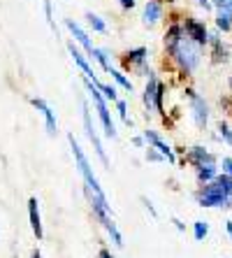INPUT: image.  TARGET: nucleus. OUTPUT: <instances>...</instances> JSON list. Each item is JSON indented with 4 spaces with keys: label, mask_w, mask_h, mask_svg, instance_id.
Returning a JSON list of instances; mask_svg holds the SVG:
<instances>
[{
    "label": "nucleus",
    "mask_w": 232,
    "mask_h": 258,
    "mask_svg": "<svg viewBox=\"0 0 232 258\" xmlns=\"http://www.w3.org/2000/svg\"><path fill=\"white\" fill-rule=\"evenodd\" d=\"M132 5H135V0H121V7H125V10H130Z\"/></svg>",
    "instance_id": "obj_31"
},
{
    "label": "nucleus",
    "mask_w": 232,
    "mask_h": 258,
    "mask_svg": "<svg viewBox=\"0 0 232 258\" xmlns=\"http://www.w3.org/2000/svg\"><path fill=\"white\" fill-rule=\"evenodd\" d=\"M209 233V226L204 221H195V240H204V235Z\"/></svg>",
    "instance_id": "obj_23"
},
{
    "label": "nucleus",
    "mask_w": 232,
    "mask_h": 258,
    "mask_svg": "<svg viewBox=\"0 0 232 258\" xmlns=\"http://www.w3.org/2000/svg\"><path fill=\"white\" fill-rule=\"evenodd\" d=\"M216 24H218V28L230 30V24H232V12H225V10H220V12H218V19H216Z\"/></svg>",
    "instance_id": "obj_21"
},
{
    "label": "nucleus",
    "mask_w": 232,
    "mask_h": 258,
    "mask_svg": "<svg viewBox=\"0 0 232 258\" xmlns=\"http://www.w3.org/2000/svg\"><path fill=\"white\" fill-rule=\"evenodd\" d=\"M200 5H202L204 10H209V0H200Z\"/></svg>",
    "instance_id": "obj_33"
},
{
    "label": "nucleus",
    "mask_w": 232,
    "mask_h": 258,
    "mask_svg": "<svg viewBox=\"0 0 232 258\" xmlns=\"http://www.w3.org/2000/svg\"><path fill=\"white\" fill-rule=\"evenodd\" d=\"M70 147H72V154H74V161H77V168H79V172H82L84 181H86V193H89V200H96V203H100V205H107V207H109L107 198H105V193H102L100 181H98V177H96V174H93V170H91V163H89V158L84 156L82 147H79V144H77V140L72 138V135H70Z\"/></svg>",
    "instance_id": "obj_1"
},
{
    "label": "nucleus",
    "mask_w": 232,
    "mask_h": 258,
    "mask_svg": "<svg viewBox=\"0 0 232 258\" xmlns=\"http://www.w3.org/2000/svg\"><path fill=\"white\" fill-rule=\"evenodd\" d=\"M186 35L191 37L193 42L200 44V47H202V44L209 40L204 24H200V21H195V19H186Z\"/></svg>",
    "instance_id": "obj_7"
},
{
    "label": "nucleus",
    "mask_w": 232,
    "mask_h": 258,
    "mask_svg": "<svg viewBox=\"0 0 232 258\" xmlns=\"http://www.w3.org/2000/svg\"><path fill=\"white\" fill-rule=\"evenodd\" d=\"M167 3H172V0H167Z\"/></svg>",
    "instance_id": "obj_37"
},
{
    "label": "nucleus",
    "mask_w": 232,
    "mask_h": 258,
    "mask_svg": "<svg viewBox=\"0 0 232 258\" xmlns=\"http://www.w3.org/2000/svg\"><path fill=\"white\" fill-rule=\"evenodd\" d=\"M214 3H216V5L220 7V5H223V3H225V0H214Z\"/></svg>",
    "instance_id": "obj_35"
},
{
    "label": "nucleus",
    "mask_w": 232,
    "mask_h": 258,
    "mask_svg": "<svg viewBox=\"0 0 232 258\" xmlns=\"http://www.w3.org/2000/svg\"><path fill=\"white\" fill-rule=\"evenodd\" d=\"M86 89H89L91 98L96 102L98 114H100V121H102V128H105V135H107V138H116V128H114V121H112V116H109V109H107L105 98H102V93H100V86L86 77Z\"/></svg>",
    "instance_id": "obj_3"
},
{
    "label": "nucleus",
    "mask_w": 232,
    "mask_h": 258,
    "mask_svg": "<svg viewBox=\"0 0 232 258\" xmlns=\"http://www.w3.org/2000/svg\"><path fill=\"white\" fill-rule=\"evenodd\" d=\"M128 56H130V58H125V63H128V66H144V56H146V49H144V47L132 49V51H128Z\"/></svg>",
    "instance_id": "obj_16"
},
{
    "label": "nucleus",
    "mask_w": 232,
    "mask_h": 258,
    "mask_svg": "<svg viewBox=\"0 0 232 258\" xmlns=\"http://www.w3.org/2000/svg\"><path fill=\"white\" fill-rule=\"evenodd\" d=\"M65 26H67V28H70V33H72V35L77 37V42H79V44H84V49H86L89 54H93V49H96V47L91 44L89 35H86V33H84V30H82V26H79V24H74L72 19H67V21H65Z\"/></svg>",
    "instance_id": "obj_12"
},
{
    "label": "nucleus",
    "mask_w": 232,
    "mask_h": 258,
    "mask_svg": "<svg viewBox=\"0 0 232 258\" xmlns=\"http://www.w3.org/2000/svg\"><path fill=\"white\" fill-rule=\"evenodd\" d=\"M163 93H165V89L149 72V84H146V91H144V105L149 109H156V112H163Z\"/></svg>",
    "instance_id": "obj_5"
},
{
    "label": "nucleus",
    "mask_w": 232,
    "mask_h": 258,
    "mask_svg": "<svg viewBox=\"0 0 232 258\" xmlns=\"http://www.w3.org/2000/svg\"><path fill=\"white\" fill-rule=\"evenodd\" d=\"M197 47L200 44L197 42H193L191 37L186 35V37H181L177 44H174V56H177V60L181 63V68H184L186 72H193L195 70V66H197V60H200V51H197Z\"/></svg>",
    "instance_id": "obj_2"
},
{
    "label": "nucleus",
    "mask_w": 232,
    "mask_h": 258,
    "mask_svg": "<svg viewBox=\"0 0 232 258\" xmlns=\"http://www.w3.org/2000/svg\"><path fill=\"white\" fill-rule=\"evenodd\" d=\"M33 258H42V253H40V251H35V253H33Z\"/></svg>",
    "instance_id": "obj_36"
},
{
    "label": "nucleus",
    "mask_w": 232,
    "mask_h": 258,
    "mask_svg": "<svg viewBox=\"0 0 232 258\" xmlns=\"http://www.w3.org/2000/svg\"><path fill=\"white\" fill-rule=\"evenodd\" d=\"M109 75H112L114 79H116V82H119L121 86H123V89H128V91H132V84H130V79H125L123 75H121V72H116V70H112L109 72Z\"/></svg>",
    "instance_id": "obj_24"
},
{
    "label": "nucleus",
    "mask_w": 232,
    "mask_h": 258,
    "mask_svg": "<svg viewBox=\"0 0 232 258\" xmlns=\"http://www.w3.org/2000/svg\"><path fill=\"white\" fill-rule=\"evenodd\" d=\"M220 10H225V12H232V0H225V3L220 5Z\"/></svg>",
    "instance_id": "obj_30"
},
{
    "label": "nucleus",
    "mask_w": 232,
    "mask_h": 258,
    "mask_svg": "<svg viewBox=\"0 0 232 258\" xmlns=\"http://www.w3.org/2000/svg\"><path fill=\"white\" fill-rule=\"evenodd\" d=\"M216 181L223 186V191H225L227 196H232V174H220V177H216Z\"/></svg>",
    "instance_id": "obj_22"
},
{
    "label": "nucleus",
    "mask_w": 232,
    "mask_h": 258,
    "mask_svg": "<svg viewBox=\"0 0 232 258\" xmlns=\"http://www.w3.org/2000/svg\"><path fill=\"white\" fill-rule=\"evenodd\" d=\"M227 233L232 235V221H227Z\"/></svg>",
    "instance_id": "obj_34"
},
{
    "label": "nucleus",
    "mask_w": 232,
    "mask_h": 258,
    "mask_svg": "<svg viewBox=\"0 0 232 258\" xmlns=\"http://www.w3.org/2000/svg\"><path fill=\"white\" fill-rule=\"evenodd\" d=\"M218 131H220V138L225 140L227 144H232V131H230V128H227L225 123H220V126H218Z\"/></svg>",
    "instance_id": "obj_26"
},
{
    "label": "nucleus",
    "mask_w": 232,
    "mask_h": 258,
    "mask_svg": "<svg viewBox=\"0 0 232 258\" xmlns=\"http://www.w3.org/2000/svg\"><path fill=\"white\" fill-rule=\"evenodd\" d=\"M98 258H114V256L107 251V249H100V253H98Z\"/></svg>",
    "instance_id": "obj_32"
},
{
    "label": "nucleus",
    "mask_w": 232,
    "mask_h": 258,
    "mask_svg": "<svg viewBox=\"0 0 232 258\" xmlns=\"http://www.w3.org/2000/svg\"><path fill=\"white\" fill-rule=\"evenodd\" d=\"M67 49H70V56H72V58H74V63H77V66L82 68V72H84V75H86V77H89V79H93V82H96V72L91 70L89 60H86V58H84V56H82V51H79V49H74V44H70V47H67Z\"/></svg>",
    "instance_id": "obj_13"
},
{
    "label": "nucleus",
    "mask_w": 232,
    "mask_h": 258,
    "mask_svg": "<svg viewBox=\"0 0 232 258\" xmlns=\"http://www.w3.org/2000/svg\"><path fill=\"white\" fill-rule=\"evenodd\" d=\"M144 138H146V142H149V144H153L156 149L161 151V154H163V156H165L170 163H174V161H177V158H174V151L170 149V147H167L165 142H163V140H161V135H158V133H153V131H146V133H144Z\"/></svg>",
    "instance_id": "obj_10"
},
{
    "label": "nucleus",
    "mask_w": 232,
    "mask_h": 258,
    "mask_svg": "<svg viewBox=\"0 0 232 258\" xmlns=\"http://www.w3.org/2000/svg\"><path fill=\"white\" fill-rule=\"evenodd\" d=\"M191 158L193 163H195L197 168H200V165H204V163H209V165H214V156H211V154H207V151L202 149V147H193V151H191Z\"/></svg>",
    "instance_id": "obj_15"
},
{
    "label": "nucleus",
    "mask_w": 232,
    "mask_h": 258,
    "mask_svg": "<svg viewBox=\"0 0 232 258\" xmlns=\"http://www.w3.org/2000/svg\"><path fill=\"white\" fill-rule=\"evenodd\" d=\"M86 19H89V26L93 30H98V33H105L107 30V26H105V21H102L98 14H93V12H86Z\"/></svg>",
    "instance_id": "obj_17"
},
{
    "label": "nucleus",
    "mask_w": 232,
    "mask_h": 258,
    "mask_svg": "<svg viewBox=\"0 0 232 258\" xmlns=\"http://www.w3.org/2000/svg\"><path fill=\"white\" fill-rule=\"evenodd\" d=\"M28 214H30V228L35 233L37 240H42V219H40V207H37V198L28 200Z\"/></svg>",
    "instance_id": "obj_11"
},
{
    "label": "nucleus",
    "mask_w": 232,
    "mask_h": 258,
    "mask_svg": "<svg viewBox=\"0 0 232 258\" xmlns=\"http://www.w3.org/2000/svg\"><path fill=\"white\" fill-rule=\"evenodd\" d=\"M33 107H37L44 114V121H47V133L49 135H56V116H54V109L49 107L47 102L42 100V98H33Z\"/></svg>",
    "instance_id": "obj_8"
},
{
    "label": "nucleus",
    "mask_w": 232,
    "mask_h": 258,
    "mask_svg": "<svg viewBox=\"0 0 232 258\" xmlns=\"http://www.w3.org/2000/svg\"><path fill=\"white\" fill-rule=\"evenodd\" d=\"M197 177H200V179L202 181H209V179H214L216 177V168L214 165H200V168H197Z\"/></svg>",
    "instance_id": "obj_19"
},
{
    "label": "nucleus",
    "mask_w": 232,
    "mask_h": 258,
    "mask_svg": "<svg viewBox=\"0 0 232 258\" xmlns=\"http://www.w3.org/2000/svg\"><path fill=\"white\" fill-rule=\"evenodd\" d=\"M188 96H191V102H193V116H195V123L197 126H204L207 123V119H209V114H207V102L202 100V98H197L193 91H186Z\"/></svg>",
    "instance_id": "obj_9"
},
{
    "label": "nucleus",
    "mask_w": 232,
    "mask_h": 258,
    "mask_svg": "<svg viewBox=\"0 0 232 258\" xmlns=\"http://www.w3.org/2000/svg\"><path fill=\"white\" fill-rule=\"evenodd\" d=\"M93 58L98 60V63H100L102 66V70L105 72H112V66H109V60H107V51H105V49H93Z\"/></svg>",
    "instance_id": "obj_18"
},
{
    "label": "nucleus",
    "mask_w": 232,
    "mask_h": 258,
    "mask_svg": "<svg viewBox=\"0 0 232 258\" xmlns=\"http://www.w3.org/2000/svg\"><path fill=\"white\" fill-rule=\"evenodd\" d=\"M84 128H86V135H89L91 144H93V149H96L98 158L102 161V165H109V158H107V154H105V147H102L100 138H98L96 128H93V123H91V112H89V107H86V105H84Z\"/></svg>",
    "instance_id": "obj_6"
},
{
    "label": "nucleus",
    "mask_w": 232,
    "mask_h": 258,
    "mask_svg": "<svg viewBox=\"0 0 232 258\" xmlns=\"http://www.w3.org/2000/svg\"><path fill=\"white\" fill-rule=\"evenodd\" d=\"M116 107H119L121 119H123L125 123H130V121H128V112H125V102H123V100H119V102H116Z\"/></svg>",
    "instance_id": "obj_27"
},
{
    "label": "nucleus",
    "mask_w": 232,
    "mask_h": 258,
    "mask_svg": "<svg viewBox=\"0 0 232 258\" xmlns=\"http://www.w3.org/2000/svg\"><path fill=\"white\" fill-rule=\"evenodd\" d=\"M158 19H161V5H158V0H149L144 7V24L153 26L158 24Z\"/></svg>",
    "instance_id": "obj_14"
},
{
    "label": "nucleus",
    "mask_w": 232,
    "mask_h": 258,
    "mask_svg": "<svg viewBox=\"0 0 232 258\" xmlns=\"http://www.w3.org/2000/svg\"><path fill=\"white\" fill-rule=\"evenodd\" d=\"M179 35H181V28H179V26H172V28H170V33L165 35V44H167V47L174 49V44H177L179 40H181Z\"/></svg>",
    "instance_id": "obj_20"
},
{
    "label": "nucleus",
    "mask_w": 232,
    "mask_h": 258,
    "mask_svg": "<svg viewBox=\"0 0 232 258\" xmlns=\"http://www.w3.org/2000/svg\"><path fill=\"white\" fill-rule=\"evenodd\" d=\"M44 14H47L49 26H54V19H51V3H49V0H44Z\"/></svg>",
    "instance_id": "obj_28"
},
{
    "label": "nucleus",
    "mask_w": 232,
    "mask_h": 258,
    "mask_svg": "<svg viewBox=\"0 0 232 258\" xmlns=\"http://www.w3.org/2000/svg\"><path fill=\"white\" fill-rule=\"evenodd\" d=\"M98 86H100V91L109 98V100H116V89H114V86H107V84H98Z\"/></svg>",
    "instance_id": "obj_25"
},
{
    "label": "nucleus",
    "mask_w": 232,
    "mask_h": 258,
    "mask_svg": "<svg viewBox=\"0 0 232 258\" xmlns=\"http://www.w3.org/2000/svg\"><path fill=\"white\" fill-rule=\"evenodd\" d=\"M227 196L225 191H223V186H220L218 181H211V184H204V191L202 196H200V205L202 207H218V205H227Z\"/></svg>",
    "instance_id": "obj_4"
},
{
    "label": "nucleus",
    "mask_w": 232,
    "mask_h": 258,
    "mask_svg": "<svg viewBox=\"0 0 232 258\" xmlns=\"http://www.w3.org/2000/svg\"><path fill=\"white\" fill-rule=\"evenodd\" d=\"M223 168L227 170V174H232V161L230 158H223Z\"/></svg>",
    "instance_id": "obj_29"
}]
</instances>
